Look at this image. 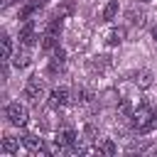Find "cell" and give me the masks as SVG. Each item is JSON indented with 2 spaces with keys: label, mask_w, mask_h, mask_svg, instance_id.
<instances>
[{
  "label": "cell",
  "mask_w": 157,
  "mask_h": 157,
  "mask_svg": "<svg viewBox=\"0 0 157 157\" xmlns=\"http://www.w3.org/2000/svg\"><path fill=\"white\" fill-rule=\"evenodd\" d=\"M42 5H44V0H32V2H27V5L20 10V20H29V17L42 7Z\"/></svg>",
  "instance_id": "8fae6325"
},
{
  "label": "cell",
  "mask_w": 157,
  "mask_h": 157,
  "mask_svg": "<svg viewBox=\"0 0 157 157\" xmlns=\"http://www.w3.org/2000/svg\"><path fill=\"white\" fill-rule=\"evenodd\" d=\"M96 150H98V155H105V157H113V155L118 152V147H115V142H113L110 137L101 140V142L96 145Z\"/></svg>",
  "instance_id": "30bf717a"
},
{
  "label": "cell",
  "mask_w": 157,
  "mask_h": 157,
  "mask_svg": "<svg viewBox=\"0 0 157 157\" xmlns=\"http://www.w3.org/2000/svg\"><path fill=\"white\" fill-rule=\"evenodd\" d=\"M115 15H118V0H108V5L103 7V20H115Z\"/></svg>",
  "instance_id": "e0dca14e"
},
{
  "label": "cell",
  "mask_w": 157,
  "mask_h": 157,
  "mask_svg": "<svg viewBox=\"0 0 157 157\" xmlns=\"http://www.w3.org/2000/svg\"><path fill=\"white\" fill-rule=\"evenodd\" d=\"M132 113H135L132 101H130V98H120V103H118V115H120V118H132Z\"/></svg>",
  "instance_id": "4fadbf2b"
},
{
  "label": "cell",
  "mask_w": 157,
  "mask_h": 157,
  "mask_svg": "<svg viewBox=\"0 0 157 157\" xmlns=\"http://www.w3.org/2000/svg\"><path fill=\"white\" fill-rule=\"evenodd\" d=\"M29 64H32V56H29L27 47H25V49H17V52L12 54V66H15V69H27Z\"/></svg>",
  "instance_id": "ba28073f"
},
{
  "label": "cell",
  "mask_w": 157,
  "mask_h": 157,
  "mask_svg": "<svg viewBox=\"0 0 157 157\" xmlns=\"http://www.w3.org/2000/svg\"><path fill=\"white\" fill-rule=\"evenodd\" d=\"M83 135H86V140H93V137H96V128H93L91 123H86V125H83Z\"/></svg>",
  "instance_id": "7402d4cb"
},
{
  "label": "cell",
  "mask_w": 157,
  "mask_h": 157,
  "mask_svg": "<svg viewBox=\"0 0 157 157\" xmlns=\"http://www.w3.org/2000/svg\"><path fill=\"white\" fill-rule=\"evenodd\" d=\"M91 98H93V93H91L88 88H76V98H74V101H76L78 105H86Z\"/></svg>",
  "instance_id": "d6986e66"
},
{
  "label": "cell",
  "mask_w": 157,
  "mask_h": 157,
  "mask_svg": "<svg viewBox=\"0 0 157 157\" xmlns=\"http://www.w3.org/2000/svg\"><path fill=\"white\" fill-rule=\"evenodd\" d=\"M42 96H44V81H42L39 76H32V78L25 83V98H29L32 103H37Z\"/></svg>",
  "instance_id": "5b68a950"
},
{
  "label": "cell",
  "mask_w": 157,
  "mask_h": 157,
  "mask_svg": "<svg viewBox=\"0 0 157 157\" xmlns=\"http://www.w3.org/2000/svg\"><path fill=\"white\" fill-rule=\"evenodd\" d=\"M135 83H137L140 88H147V86L152 83V74H150L147 69H145V71H137V74H135Z\"/></svg>",
  "instance_id": "ac0fdd59"
},
{
  "label": "cell",
  "mask_w": 157,
  "mask_h": 157,
  "mask_svg": "<svg viewBox=\"0 0 157 157\" xmlns=\"http://www.w3.org/2000/svg\"><path fill=\"white\" fill-rule=\"evenodd\" d=\"M22 145H25L34 157H44V155H49V150L44 147L42 137H37V135H25V137H22Z\"/></svg>",
  "instance_id": "8992f818"
},
{
  "label": "cell",
  "mask_w": 157,
  "mask_h": 157,
  "mask_svg": "<svg viewBox=\"0 0 157 157\" xmlns=\"http://www.w3.org/2000/svg\"><path fill=\"white\" fill-rule=\"evenodd\" d=\"M64 66H66V52L56 47V49L52 52V56H49L47 74H49V76H56V74H61V71H64Z\"/></svg>",
  "instance_id": "277c9868"
},
{
  "label": "cell",
  "mask_w": 157,
  "mask_h": 157,
  "mask_svg": "<svg viewBox=\"0 0 157 157\" xmlns=\"http://www.w3.org/2000/svg\"><path fill=\"white\" fill-rule=\"evenodd\" d=\"M142 2H150V0H142Z\"/></svg>",
  "instance_id": "484cf974"
},
{
  "label": "cell",
  "mask_w": 157,
  "mask_h": 157,
  "mask_svg": "<svg viewBox=\"0 0 157 157\" xmlns=\"http://www.w3.org/2000/svg\"><path fill=\"white\" fill-rule=\"evenodd\" d=\"M37 25H34V20H25V25H22V29H20V44L22 47H34L37 44Z\"/></svg>",
  "instance_id": "3957f363"
},
{
  "label": "cell",
  "mask_w": 157,
  "mask_h": 157,
  "mask_svg": "<svg viewBox=\"0 0 157 157\" xmlns=\"http://www.w3.org/2000/svg\"><path fill=\"white\" fill-rule=\"evenodd\" d=\"M10 2H17V0H2V7H7Z\"/></svg>",
  "instance_id": "d4e9b609"
},
{
  "label": "cell",
  "mask_w": 157,
  "mask_h": 157,
  "mask_svg": "<svg viewBox=\"0 0 157 157\" xmlns=\"http://www.w3.org/2000/svg\"><path fill=\"white\" fill-rule=\"evenodd\" d=\"M152 118H155V110H152L150 103H142L140 108H135V113H132V128L137 130V135L142 132V128H145Z\"/></svg>",
  "instance_id": "7a4b0ae2"
},
{
  "label": "cell",
  "mask_w": 157,
  "mask_h": 157,
  "mask_svg": "<svg viewBox=\"0 0 157 157\" xmlns=\"http://www.w3.org/2000/svg\"><path fill=\"white\" fill-rule=\"evenodd\" d=\"M56 47H59V34H47L44 32L42 34V49L44 52H54Z\"/></svg>",
  "instance_id": "5bb4252c"
},
{
  "label": "cell",
  "mask_w": 157,
  "mask_h": 157,
  "mask_svg": "<svg viewBox=\"0 0 157 157\" xmlns=\"http://www.w3.org/2000/svg\"><path fill=\"white\" fill-rule=\"evenodd\" d=\"M152 130H157V115H155V118H152V120L142 128V132H140V135H147V132H152Z\"/></svg>",
  "instance_id": "603a6c76"
},
{
  "label": "cell",
  "mask_w": 157,
  "mask_h": 157,
  "mask_svg": "<svg viewBox=\"0 0 157 157\" xmlns=\"http://www.w3.org/2000/svg\"><path fill=\"white\" fill-rule=\"evenodd\" d=\"M128 20H130V25H135V27H142L145 25V12L142 10H128Z\"/></svg>",
  "instance_id": "9a60e30c"
},
{
  "label": "cell",
  "mask_w": 157,
  "mask_h": 157,
  "mask_svg": "<svg viewBox=\"0 0 157 157\" xmlns=\"http://www.w3.org/2000/svg\"><path fill=\"white\" fill-rule=\"evenodd\" d=\"M76 140H78V137H76V130H71V128H61V130L56 132V142H59V145H64L66 150H69Z\"/></svg>",
  "instance_id": "9c48e42d"
},
{
  "label": "cell",
  "mask_w": 157,
  "mask_h": 157,
  "mask_svg": "<svg viewBox=\"0 0 157 157\" xmlns=\"http://www.w3.org/2000/svg\"><path fill=\"white\" fill-rule=\"evenodd\" d=\"M152 37H155V42H157V25L152 27Z\"/></svg>",
  "instance_id": "cb8c5ba5"
},
{
  "label": "cell",
  "mask_w": 157,
  "mask_h": 157,
  "mask_svg": "<svg viewBox=\"0 0 157 157\" xmlns=\"http://www.w3.org/2000/svg\"><path fill=\"white\" fill-rule=\"evenodd\" d=\"M20 147V140L17 137H2V152L5 155H15Z\"/></svg>",
  "instance_id": "2e32d148"
},
{
  "label": "cell",
  "mask_w": 157,
  "mask_h": 157,
  "mask_svg": "<svg viewBox=\"0 0 157 157\" xmlns=\"http://www.w3.org/2000/svg\"><path fill=\"white\" fill-rule=\"evenodd\" d=\"M71 101V93H69V88H52V93H49V108H64L66 103Z\"/></svg>",
  "instance_id": "52a82bcc"
},
{
  "label": "cell",
  "mask_w": 157,
  "mask_h": 157,
  "mask_svg": "<svg viewBox=\"0 0 157 157\" xmlns=\"http://www.w3.org/2000/svg\"><path fill=\"white\" fill-rule=\"evenodd\" d=\"M123 39H125V32L123 29H108L105 32V44L108 47H118Z\"/></svg>",
  "instance_id": "7c38bea8"
},
{
  "label": "cell",
  "mask_w": 157,
  "mask_h": 157,
  "mask_svg": "<svg viewBox=\"0 0 157 157\" xmlns=\"http://www.w3.org/2000/svg\"><path fill=\"white\" fill-rule=\"evenodd\" d=\"M5 118H7L12 125H25V123H27V118H29L27 105H25V103H20V101L7 103V108H5Z\"/></svg>",
  "instance_id": "6da1fadb"
},
{
  "label": "cell",
  "mask_w": 157,
  "mask_h": 157,
  "mask_svg": "<svg viewBox=\"0 0 157 157\" xmlns=\"http://www.w3.org/2000/svg\"><path fill=\"white\" fill-rule=\"evenodd\" d=\"M110 66V56H98V61H93V69H105Z\"/></svg>",
  "instance_id": "44dd1931"
},
{
  "label": "cell",
  "mask_w": 157,
  "mask_h": 157,
  "mask_svg": "<svg viewBox=\"0 0 157 157\" xmlns=\"http://www.w3.org/2000/svg\"><path fill=\"white\" fill-rule=\"evenodd\" d=\"M2 59H12V39L7 34L2 37Z\"/></svg>",
  "instance_id": "ffe728a7"
}]
</instances>
